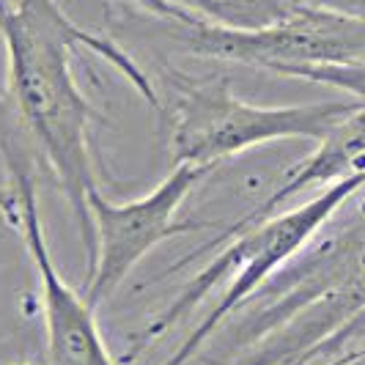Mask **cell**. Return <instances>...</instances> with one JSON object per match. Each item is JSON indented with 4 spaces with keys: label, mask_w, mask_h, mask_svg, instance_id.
<instances>
[{
    "label": "cell",
    "mask_w": 365,
    "mask_h": 365,
    "mask_svg": "<svg viewBox=\"0 0 365 365\" xmlns=\"http://www.w3.org/2000/svg\"><path fill=\"white\" fill-rule=\"evenodd\" d=\"M0 36L6 44L9 91L14 96L19 121L41 148L50 173L72 206L91 264L93 225L88 192L99 184L88 154V127L96 110L74 80L72 53L83 47L105 58L160 115L165 113L163 96L127 50L113 38L80 28L55 0H0Z\"/></svg>",
    "instance_id": "6da1fadb"
},
{
    "label": "cell",
    "mask_w": 365,
    "mask_h": 365,
    "mask_svg": "<svg viewBox=\"0 0 365 365\" xmlns=\"http://www.w3.org/2000/svg\"><path fill=\"white\" fill-rule=\"evenodd\" d=\"M360 195V192H357ZM253 299L231 349H250L234 365H308L319 346L365 311V198L335 234L302 250Z\"/></svg>",
    "instance_id": "7a4b0ae2"
},
{
    "label": "cell",
    "mask_w": 365,
    "mask_h": 365,
    "mask_svg": "<svg viewBox=\"0 0 365 365\" xmlns=\"http://www.w3.org/2000/svg\"><path fill=\"white\" fill-rule=\"evenodd\" d=\"M363 184L365 173L332 182L302 206H294L289 212H274L256 225H247L225 245H220L215 250V258L173 297V302L160 316H154L143 332H138L132 338V349L127 351L124 360H135L140 351H146L151 341H157L173 324H179L220 283H225V289L217 297V302L212 305V311L203 316L198 327L187 335V341L163 363L187 365V360L195 357V351L222 327V322L228 316L242 311L274 274L286 269L294 258L311 245L316 234L341 212V206L360 192Z\"/></svg>",
    "instance_id": "3957f363"
},
{
    "label": "cell",
    "mask_w": 365,
    "mask_h": 365,
    "mask_svg": "<svg viewBox=\"0 0 365 365\" xmlns=\"http://www.w3.org/2000/svg\"><path fill=\"white\" fill-rule=\"evenodd\" d=\"M173 96L165 102L170 121V154L176 163L209 165L245 154L250 148L277 140H322L335 124L363 102H316L261 108L239 99L231 80L190 83V77L170 74Z\"/></svg>",
    "instance_id": "277c9868"
},
{
    "label": "cell",
    "mask_w": 365,
    "mask_h": 365,
    "mask_svg": "<svg viewBox=\"0 0 365 365\" xmlns=\"http://www.w3.org/2000/svg\"><path fill=\"white\" fill-rule=\"evenodd\" d=\"M215 168L192 163H176L173 170L148 195L127 203H115L96 187L88 192V212L93 225V258L88 264L86 299L93 311L110 299L143 258L163 245L165 239L206 231L212 222L179 220V209L187 195Z\"/></svg>",
    "instance_id": "5b68a950"
},
{
    "label": "cell",
    "mask_w": 365,
    "mask_h": 365,
    "mask_svg": "<svg viewBox=\"0 0 365 365\" xmlns=\"http://www.w3.org/2000/svg\"><path fill=\"white\" fill-rule=\"evenodd\" d=\"M0 163L14 184L19 201V231L31 253L41 286V311L47 332V365H118L110 357L105 338L96 327L93 308L86 297L72 292V286L55 269L47 245L44 222L38 212L36 173L31 154L22 143L11 110L0 99Z\"/></svg>",
    "instance_id": "8992f818"
},
{
    "label": "cell",
    "mask_w": 365,
    "mask_h": 365,
    "mask_svg": "<svg viewBox=\"0 0 365 365\" xmlns=\"http://www.w3.org/2000/svg\"><path fill=\"white\" fill-rule=\"evenodd\" d=\"M184 50L274 72L294 63H332L365 58V19L297 3L292 17L264 31H225L209 22L179 25Z\"/></svg>",
    "instance_id": "52a82bcc"
},
{
    "label": "cell",
    "mask_w": 365,
    "mask_h": 365,
    "mask_svg": "<svg viewBox=\"0 0 365 365\" xmlns=\"http://www.w3.org/2000/svg\"><path fill=\"white\" fill-rule=\"evenodd\" d=\"M357 173H365V105H360L354 113H349L341 124H335V127L329 129L327 135L319 140L316 151L308 154L302 163L294 165L292 170H289V176L277 184L258 206H253V212H247L239 220H234L215 239H209L206 245H201L198 250H192L179 264H173L170 272L182 269L184 264L195 261L198 256L215 253L220 245H225L231 237H237L239 231H245L247 225H256V222L267 220L274 212H280L302 190L327 187V184L349 179V176H357Z\"/></svg>",
    "instance_id": "ba28073f"
},
{
    "label": "cell",
    "mask_w": 365,
    "mask_h": 365,
    "mask_svg": "<svg viewBox=\"0 0 365 365\" xmlns=\"http://www.w3.org/2000/svg\"><path fill=\"white\" fill-rule=\"evenodd\" d=\"M195 22L225 31H264L292 17L299 0H170Z\"/></svg>",
    "instance_id": "9c48e42d"
},
{
    "label": "cell",
    "mask_w": 365,
    "mask_h": 365,
    "mask_svg": "<svg viewBox=\"0 0 365 365\" xmlns=\"http://www.w3.org/2000/svg\"><path fill=\"white\" fill-rule=\"evenodd\" d=\"M274 74L308 80L316 86H327L335 91L349 93L354 102L365 105V58L354 61H332V63H294V66H277Z\"/></svg>",
    "instance_id": "30bf717a"
},
{
    "label": "cell",
    "mask_w": 365,
    "mask_h": 365,
    "mask_svg": "<svg viewBox=\"0 0 365 365\" xmlns=\"http://www.w3.org/2000/svg\"><path fill=\"white\" fill-rule=\"evenodd\" d=\"M357 341H365V311L357 313V316H354L349 324H344V327L338 329L329 341H324V344L319 346V351L313 354V360H322V357H327V354H335V351H341V349L349 346V344H357Z\"/></svg>",
    "instance_id": "8fae6325"
},
{
    "label": "cell",
    "mask_w": 365,
    "mask_h": 365,
    "mask_svg": "<svg viewBox=\"0 0 365 365\" xmlns=\"http://www.w3.org/2000/svg\"><path fill=\"white\" fill-rule=\"evenodd\" d=\"M121 3H132V6L143 9V11L154 14V17L168 19V22H173V25H192V22H195L190 14H184L179 6H173L170 0H121Z\"/></svg>",
    "instance_id": "7c38bea8"
},
{
    "label": "cell",
    "mask_w": 365,
    "mask_h": 365,
    "mask_svg": "<svg viewBox=\"0 0 365 365\" xmlns=\"http://www.w3.org/2000/svg\"><path fill=\"white\" fill-rule=\"evenodd\" d=\"M0 220L19 228V201H17V190L14 184H0Z\"/></svg>",
    "instance_id": "4fadbf2b"
},
{
    "label": "cell",
    "mask_w": 365,
    "mask_h": 365,
    "mask_svg": "<svg viewBox=\"0 0 365 365\" xmlns=\"http://www.w3.org/2000/svg\"><path fill=\"white\" fill-rule=\"evenodd\" d=\"M311 6H322L329 11H341V14H351V17L365 19V0H302Z\"/></svg>",
    "instance_id": "5bb4252c"
},
{
    "label": "cell",
    "mask_w": 365,
    "mask_h": 365,
    "mask_svg": "<svg viewBox=\"0 0 365 365\" xmlns=\"http://www.w3.org/2000/svg\"><path fill=\"white\" fill-rule=\"evenodd\" d=\"M324 365H365V349L360 351H351V354H344V357H335Z\"/></svg>",
    "instance_id": "9a60e30c"
},
{
    "label": "cell",
    "mask_w": 365,
    "mask_h": 365,
    "mask_svg": "<svg viewBox=\"0 0 365 365\" xmlns=\"http://www.w3.org/2000/svg\"><path fill=\"white\" fill-rule=\"evenodd\" d=\"M360 195H363V198H365V184H363V187H360Z\"/></svg>",
    "instance_id": "2e32d148"
}]
</instances>
